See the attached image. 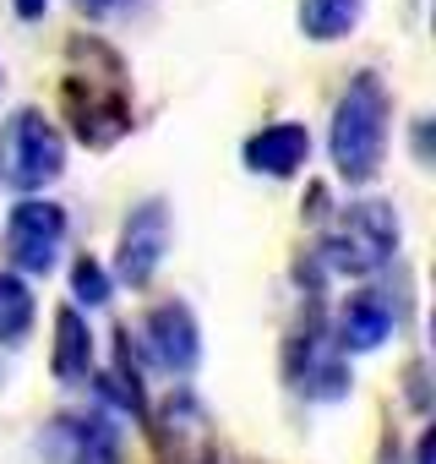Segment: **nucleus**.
I'll use <instances>...</instances> for the list:
<instances>
[{
    "label": "nucleus",
    "instance_id": "16",
    "mask_svg": "<svg viewBox=\"0 0 436 464\" xmlns=\"http://www.w3.org/2000/svg\"><path fill=\"white\" fill-rule=\"evenodd\" d=\"M33 317H39L33 285L17 279L12 268H0V350H17L33 334Z\"/></svg>",
    "mask_w": 436,
    "mask_h": 464
},
{
    "label": "nucleus",
    "instance_id": "12",
    "mask_svg": "<svg viewBox=\"0 0 436 464\" xmlns=\"http://www.w3.org/2000/svg\"><path fill=\"white\" fill-rule=\"evenodd\" d=\"M241 159L251 175H268V180H289L311 164V131L300 121H273L262 131H251L241 142Z\"/></svg>",
    "mask_w": 436,
    "mask_h": 464
},
{
    "label": "nucleus",
    "instance_id": "10",
    "mask_svg": "<svg viewBox=\"0 0 436 464\" xmlns=\"http://www.w3.org/2000/svg\"><path fill=\"white\" fill-rule=\"evenodd\" d=\"M147 431L158 437L169 464H213V420L191 388H175L158 415H147Z\"/></svg>",
    "mask_w": 436,
    "mask_h": 464
},
{
    "label": "nucleus",
    "instance_id": "2",
    "mask_svg": "<svg viewBox=\"0 0 436 464\" xmlns=\"http://www.w3.org/2000/svg\"><path fill=\"white\" fill-rule=\"evenodd\" d=\"M387 131H393V93H387L382 72L365 66L338 93L333 126H327V159H333V169H338L344 186H371L382 175Z\"/></svg>",
    "mask_w": 436,
    "mask_h": 464
},
{
    "label": "nucleus",
    "instance_id": "14",
    "mask_svg": "<svg viewBox=\"0 0 436 464\" xmlns=\"http://www.w3.org/2000/svg\"><path fill=\"white\" fill-rule=\"evenodd\" d=\"M50 372L55 382H88L99 372V339L88 328V317L66 301L55 306V344H50Z\"/></svg>",
    "mask_w": 436,
    "mask_h": 464
},
{
    "label": "nucleus",
    "instance_id": "13",
    "mask_svg": "<svg viewBox=\"0 0 436 464\" xmlns=\"http://www.w3.org/2000/svg\"><path fill=\"white\" fill-rule=\"evenodd\" d=\"M88 382H99V393H104V410L109 415H131L137 426H147V388H142V361H137V350H131V328L120 323L115 328V355H109V366L104 372H93Z\"/></svg>",
    "mask_w": 436,
    "mask_h": 464
},
{
    "label": "nucleus",
    "instance_id": "9",
    "mask_svg": "<svg viewBox=\"0 0 436 464\" xmlns=\"http://www.w3.org/2000/svg\"><path fill=\"white\" fill-rule=\"evenodd\" d=\"M164 257H169V202H164V197H142V202L126 213V224H120L115 274H109V279H120V285H131V290H147L153 274L164 268Z\"/></svg>",
    "mask_w": 436,
    "mask_h": 464
},
{
    "label": "nucleus",
    "instance_id": "4",
    "mask_svg": "<svg viewBox=\"0 0 436 464\" xmlns=\"http://www.w3.org/2000/svg\"><path fill=\"white\" fill-rule=\"evenodd\" d=\"M284 382H289V393H300L311 404H338L355 388L349 355L333 344V328H327V312H322L317 295L306 301L300 323L284 339Z\"/></svg>",
    "mask_w": 436,
    "mask_h": 464
},
{
    "label": "nucleus",
    "instance_id": "1",
    "mask_svg": "<svg viewBox=\"0 0 436 464\" xmlns=\"http://www.w3.org/2000/svg\"><path fill=\"white\" fill-rule=\"evenodd\" d=\"M61 115L71 126V137L88 148V153H109L115 142L131 137L137 126V110H131V72L126 61L93 39V34H77L71 39V72L61 77Z\"/></svg>",
    "mask_w": 436,
    "mask_h": 464
},
{
    "label": "nucleus",
    "instance_id": "6",
    "mask_svg": "<svg viewBox=\"0 0 436 464\" xmlns=\"http://www.w3.org/2000/svg\"><path fill=\"white\" fill-rule=\"evenodd\" d=\"M66 236H71V218L55 197H17L12 213H6V229H0V252L17 279H50L61 252H66Z\"/></svg>",
    "mask_w": 436,
    "mask_h": 464
},
{
    "label": "nucleus",
    "instance_id": "20",
    "mask_svg": "<svg viewBox=\"0 0 436 464\" xmlns=\"http://www.w3.org/2000/svg\"><path fill=\"white\" fill-rule=\"evenodd\" d=\"M414 464H431V431H425V437L414 442Z\"/></svg>",
    "mask_w": 436,
    "mask_h": 464
},
{
    "label": "nucleus",
    "instance_id": "5",
    "mask_svg": "<svg viewBox=\"0 0 436 464\" xmlns=\"http://www.w3.org/2000/svg\"><path fill=\"white\" fill-rule=\"evenodd\" d=\"M66 175V137L61 126L39 110L23 104L0 126V186H12L17 197H39Z\"/></svg>",
    "mask_w": 436,
    "mask_h": 464
},
{
    "label": "nucleus",
    "instance_id": "21",
    "mask_svg": "<svg viewBox=\"0 0 436 464\" xmlns=\"http://www.w3.org/2000/svg\"><path fill=\"white\" fill-rule=\"evenodd\" d=\"M0 82H6V72H0Z\"/></svg>",
    "mask_w": 436,
    "mask_h": 464
},
{
    "label": "nucleus",
    "instance_id": "17",
    "mask_svg": "<svg viewBox=\"0 0 436 464\" xmlns=\"http://www.w3.org/2000/svg\"><path fill=\"white\" fill-rule=\"evenodd\" d=\"M66 279H71V306H77V312H99V306H109L115 279H109V268H104L93 252H77Z\"/></svg>",
    "mask_w": 436,
    "mask_h": 464
},
{
    "label": "nucleus",
    "instance_id": "7",
    "mask_svg": "<svg viewBox=\"0 0 436 464\" xmlns=\"http://www.w3.org/2000/svg\"><path fill=\"white\" fill-rule=\"evenodd\" d=\"M131 350L164 377H191L202 366V323L180 295H169L142 312V323L131 328Z\"/></svg>",
    "mask_w": 436,
    "mask_h": 464
},
{
    "label": "nucleus",
    "instance_id": "15",
    "mask_svg": "<svg viewBox=\"0 0 436 464\" xmlns=\"http://www.w3.org/2000/svg\"><path fill=\"white\" fill-rule=\"evenodd\" d=\"M360 12H365V0H300L295 23H300V34L311 44H338V39L355 34Z\"/></svg>",
    "mask_w": 436,
    "mask_h": 464
},
{
    "label": "nucleus",
    "instance_id": "11",
    "mask_svg": "<svg viewBox=\"0 0 436 464\" xmlns=\"http://www.w3.org/2000/svg\"><path fill=\"white\" fill-rule=\"evenodd\" d=\"M327 328H333V344H338L344 355H371V350H382V344L393 339V328H398V301H393V290L365 285V290L344 295V306H338V317H327Z\"/></svg>",
    "mask_w": 436,
    "mask_h": 464
},
{
    "label": "nucleus",
    "instance_id": "3",
    "mask_svg": "<svg viewBox=\"0 0 436 464\" xmlns=\"http://www.w3.org/2000/svg\"><path fill=\"white\" fill-rule=\"evenodd\" d=\"M398 246H403L398 208L382 197H360V202H344L333 213V224L317 236V246L306 257L317 263L322 279H333V274L338 279H371L398 257Z\"/></svg>",
    "mask_w": 436,
    "mask_h": 464
},
{
    "label": "nucleus",
    "instance_id": "19",
    "mask_svg": "<svg viewBox=\"0 0 436 464\" xmlns=\"http://www.w3.org/2000/svg\"><path fill=\"white\" fill-rule=\"evenodd\" d=\"M12 12H17L23 23H39V17L50 12V0H12Z\"/></svg>",
    "mask_w": 436,
    "mask_h": 464
},
{
    "label": "nucleus",
    "instance_id": "8",
    "mask_svg": "<svg viewBox=\"0 0 436 464\" xmlns=\"http://www.w3.org/2000/svg\"><path fill=\"white\" fill-rule=\"evenodd\" d=\"M44 464H126V426L99 410H61L39 426Z\"/></svg>",
    "mask_w": 436,
    "mask_h": 464
},
{
    "label": "nucleus",
    "instance_id": "18",
    "mask_svg": "<svg viewBox=\"0 0 436 464\" xmlns=\"http://www.w3.org/2000/svg\"><path fill=\"white\" fill-rule=\"evenodd\" d=\"M77 6L88 12V17H115V12H126L131 0H77Z\"/></svg>",
    "mask_w": 436,
    "mask_h": 464
}]
</instances>
